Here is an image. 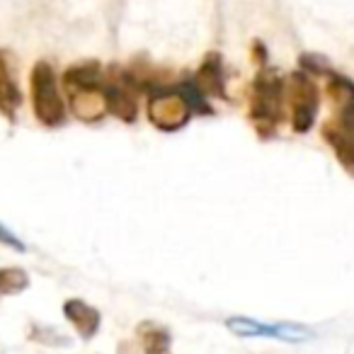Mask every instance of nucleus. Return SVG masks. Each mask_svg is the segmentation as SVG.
Instances as JSON below:
<instances>
[{
  "label": "nucleus",
  "mask_w": 354,
  "mask_h": 354,
  "mask_svg": "<svg viewBox=\"0 0 354 354\" xmlns=\"http://www.w3.org/2000/svg\"><path fill=\"white\" fill-rule=\"evenodd\" d=\"M323 136L328 138V143L333 146L335 156L339 158L342 167L354 175V129L342 127L339 122H330L323 129Z\"/></svg>",
  "instance_id": "obj_8"
},
{
  "label": "nucleus",
  "mask_w": 354,
  "mask_h": 354,
  "mask_svg": "<svg viewBox=\"0 0 354 354\" xmlns=\"http://www.w3.org/2000/svg\"><path fill=\"white\" fill-rule=\"evenodd\" d=\"M30 88H32V107L35 117L44 127H61L66 122V104L61 100L59 85H56V73L46 61L35 64L30 73Z\"/></svg>",
  "instance_id": "obj_1"
},
{
  "label": "nucleus",
  "mask_w": 354,
  "mask_h": 354,
  "mask_svg": "<svg viewBox=\"0 0 354 354\" xmlns=\"http://www.w3.org/2000/svg\"><path fill=\"white\" fill-rule=\"evenodd\" d=\"M199 90L212 95H223V75H221V64L216 56H209L207 64L199 71Z\"/></svg>",
  "instance_id": "obj_12"
},
{
  "label": "nucleus",
  "mask_w": 354,
  "mask_h": 354,
  "mask_svg": "<svg viewBox=\"0 0 354 354\" xmlns=\"http://www.w3.org/2000/svg\"><path fill=\"white\" fill-rule=\"evenodd\" d=\"M0 243L8 245V248H12V250H17V252H25V243H22L20 238L10 231V228L3 226V223H0Z\"/></svg>",
  "instance_id": "obj_15"
},
{
  "label": "nucleus",
  "mask_w": 354,
  "mask_h": 354,
  "mask_svg": "<svg viewBox=\"0 0 354 354\" xmlns=\"http://www.w3.org/2000/svg\"><path fill=\"white\" fill-rule=\"evenodd\" d=\"M64 88L66 93H75V90H100L104 88L102 83V71L97 64L88 61V64H78L64 73Z\"/></svg>",
  "instance_id": "obj_10"
},
{
  "label": "nucleus",
  "mask_w": 354,
  "mask_h": 354,
  "mask_svg": "<svg viewBox=\"0 0 354 354\" xmlns=\"http://www.w3.org/2000/svg\"><path fill=\"white\" fill-rule=\"evenodd\" d=\"M189 112H192V107L183 97V93H160L148 102V119L158 129H167V131L185 127Z\"/></svg>",
  "instance_id": "obj_3"
},
{
  "label": "nucleus",
  "mask_w": 354,
  "mask_h": 354,
  "mask_svg": "<svg viewBox=\"0 0 354 354\" xmlns=\"http://www.w3.org/2000/svg\"><path fill=\"white\" fill-rule=\"evenodd\" d=\"M167 347H170V337H167L165 330L148 325L146 333H143V349L148 354H167Z\"/></svg>",
  "instance_id": "obj_13"
},
{
  "label": "nucleus",
  "mask_w": 354,
  "mask_h": 354,
  "mask_svg": "<svg viewBox=\"0 0 354 354\" xmlns=\"http://www.w3.org/2000/svg\"><path fill=\"white\" fill-rule=\"evenodd\" d=\"M22 104L20 85L12 73V56L10 51L0 49V114L8 122H15V114Z\"/></svg>",
  "instance_id": "obj_6"
},
{
  "label": "nucleus",
  "mask_w": 354,
  "mask_h": 354,
  "mask_svg": "<svg viewBox=\"0 0 354 354\" xmlns=\"http://www.w3.org/2000/svg\"><path fill=\"white\" fill-rule=\"evenodd\" d=\"M330 95H333V100H337V102L347 104L349 100L354 97V85L344 78H335L333 85H330Z\"/></svg>",
  "instance_id": "obj_14"
},
{
  "label": "nucleus",
  "mask_w": 354,
  "mask_h": 354,
  "mask_svg": "<svg viewBox=\"0 0 354 354\" xmlns=\"http://www.w3.org/2000/svg\"><path fill=\"white\" fill-rule=\"evenodd\" d=\"M291 107H294V131L306 133L318 114V90L306 75L291 78Z\"/></svg>",
  "instance_id": "obj_5"
},
{
  "label": "nucleus",
  "mask_w": 354,
  "mask_h": 354,
  "mask_svg": "<svg viewBox=\"0 0 354 354\" xmlns=\"http://www.w3.org/2000/svg\"><path fill=\"white\" fill-rule=\"evenodd\" d=\"M228 330H233L241 337H274V339H286V342H304V339H310L313 333L306 328H299V325H265L257 323L252 318H228Z\"/></svg>",
  "instance_id": "obj_4"
},
{
  "label": "nucleus",
  "mask_w": 354,
  "mask_h": 354,
  "mask_svg": "<svg viewBox=\"0 0 354 354\" xmlns=\"http://www.w3.org/2000/svg\"><path fill=\"white\" fill-rule=\"evenodd\" d=\"M71 109L80 122H100L107 114V104H104V93L100 90H75L68 93Z\"/></svg>",
  "instance_id": "obj_9"
},
{
  "label": "nucleus",
  "mask_w": 354,
  "mask_h": 354,
  "mask_svg": "<svg viewBox=\"0 0 354 354\" xmlns=\"http://www.w3.org/2000/svg\"><path fill=\"white\" fill-rule=\"evenodd\" d=\"M64 315L68 318V323L78 330V335L83 339L95 337V333L100 330V310L93 308L90 304L80 299H71L64 304Z\"/></svg>",
  "instance_id": "obj_7"
},
{
  "label": "nucleus",
  "mask_w": 354,
  "mask_h": 354,
  "mask_svg": "<svg viewBox=\"0 0 354 354\" xmlns=\"http://www.w3.org/2000/svg\"><path fill=\"white\" fill-rule=\"evenodd\" d=\"M30 286V274L20 267H0V296H15Z\"/></svg>",
  "instance_id": "obj_11"
},
{
  "label": "nucleus",
  "mask_w": 354,
  "mask_h": 354,
  "mask_svg": "<svg viewBox=\"0 0 354 354\" xmlns=\"http://www.w3.org/2000/svg\"><path fill=\"white\" fill-rule=\"evenodd\" d=\"M252 119L257 129L274 127L281 119V80L272 73H265L255 83V100H252Z\"/></svg>",
  "instance_id": "obj_2"
}]
</instances>
